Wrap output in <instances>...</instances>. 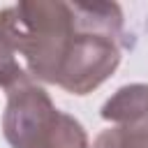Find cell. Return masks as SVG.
Here are the masks:
<instances>
[{
  "instance_id": "6da1fadb",
  "label": "cell",
  "mask_w": 148,
  "mask_h": 148,
  "mask_svg": "<svg viewBox=\"0 0 148 148\" xmlns=\"http://www.w3.org/2000/svg\"><path fill=\"white\" fill-rule=\"evenodd\" d=\"M0 28L16 56L25 60L30 76L58 83L62 62L79 35L76 2L23 0L0 12Z\"/></svg>"
},
{
  "instance_id": "7a4b0ae2",
  "label": "cell",
  "mask_w": 148,
  "mask_h": 148,
  "mask_svg": "<svg viewBox=\"0 0 148 148\" xmlns=\"http://www.w3.org/2000/svg\"><path fill=\"white\" fill-rule=\"evenodd\" d=\"M79 35L62 62L58 83L72 95L102 86L120 62L123 9L116 2H76Z\"/></svg>"
},
{
  "instance_id": "3957f363",
  "label": "cell",
  "mask_w": 148,
  "mask_h": 148,
  "mask_svg": "<svg viewBox=\"0 0 148 148\" xmlns=\"http://www.w3.org/2000/svg\"><path fill=\"white\" fill-rule=\"evenodd\" d=\"M49 92L30 76L7 90V106L2 116V132L12 148H35L53 127L58 118Z\"/></svg>"
},
{
  "instance_id": "277c9868",
  "label": "cell",
  "mask_w": 148,
  "mask_h": 148,
  "mask_svg": "<svg viewBox=\"0 0 148 148\" xmlns=\"http://www.w3.org/2000/svg\"><path fill=\"white\" fill-rule=\"evenodd\" d=\"M102 118L130 125L148 118V83H130L118 88L104 104H102Z\"/></svg>"
},
{
  "instance_id": "5b68a950",
  "label": "cell",
  "mask_w": 148,
  "mask_h": 148,
  "mask_svg": "<svg viewBox=\"0 0 148 148\" xmlns=\"http://www.w3.org/2000/svg\"><path fill=\"white\" fill-rule=\"evenodd\" d=\"M35 148H90V143H88V134L81 127V123L72 118L69 113L60 111L49 134Z\"/></svg>"
},
{
  "instance_id": "8992f818",
  "label": "cell",
  "mask_w": 148,
  "mask_h": 148,
  "mask_svg": "<svg viewBox=\"0 0 148 148\" xmlns=\"http://www.w3.org/2000/svg\"><path fill=\"white\" fill-rule=\"evenodd\" d=\"M92 148H148V118L104 130Z\"/></svg>"
},
{
  "instance_id": "52a82bcc",
  "label": "cell",
  "mask_w": 148,
  "mask_h": 148,
  "mask_svg": "<svg viewBox=\"0 0 148 148\" xmlns=\"http://www.w3.org/2000/svg\"><path fill=\"white\" fill-rule=\"evenodd\" d=\"M23 79H28L25 69L18 65L16 60V51L12 46V42L7 39V35L0 28V86L5 90L14 88L16 83H21Z\"/></svg>"
}]
</instances>
